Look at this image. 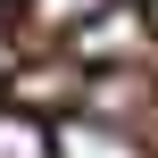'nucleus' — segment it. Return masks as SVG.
<instances>
[{
  "label": "nucleus",
  "mask_w": 158,
  "mask_h": 158,
  "mask_svg": "<svg viewBox=\"0 0 158 158\" xmlns=\"http://www.w3.org/2000/svg\"><path fill=\"white\" fill-rule=\"evenodd\" d=\"M100 8H117V0H33V25H42V33H75V25H92Z\"/></svg>",
  "instance_id": "nucleus-4"
},
{
  "label": "nucleus",
  "mask_w": 158,
  "mask_h": 158,
  "mask_svg": "<svg viewBox=\"0 0 158 158\" xmlns=\"http://www.w3.org/2000/svg\"><path fill=\"white\" fill-rule=\"evenodd\" d=\"M0 158H58V125H42L25 108H0Z\"/></svg>",
  "instance_id": "nucleus-3"
},
{
  "label": "nucleus",
  "mask_w": 158,
  "mask_h": 158,
  "mask_svg": "<svg viewBox=\"0 0 158 158\" xmlns=\"http://www.w3.org/2000/svg\"><path fill=\"white\" fill-rule=\"evenodd\" d=\"M150 17H158V0H150Z\"/></svg>",
  "instance_id": "nucleus-5"
},
{
  "label": "nucleus",
  "mask_w": 158,
  "mask_h": 158,
  "mask_svg": "<svg viewBox=\"0 0 158 158\" xmlns=\"http://www.w3.org/2000/svg\"><path fill=\"white\" fill-rule=\"evenodd\" d=\"M58 158H142V142L100 117H58Z\"/></svg>",
  "instance_id": "nucleus-2"
},
{
  "label": "nucleus",
  "mask_w": 158,
  "mask_h": 158,
  "mask_svg": "<svg viewBox=\"0 0 158 158\" xmlns=\"http://www.w3.org/2000/svg\"><path fill=\"white\" fill-rule=\"evenodd\" d=\"M150 25H158V17H125V0H117V8H100L92 25H75L67 50H75L83 67H133L142 42H150Z\"/></svg>",
  "instance_id": "nucleus-1"
}]
</instances>
